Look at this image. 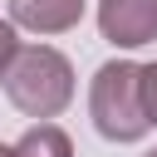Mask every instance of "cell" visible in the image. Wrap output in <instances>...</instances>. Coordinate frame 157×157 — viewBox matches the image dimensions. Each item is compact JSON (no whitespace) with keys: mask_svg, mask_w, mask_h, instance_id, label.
I'll list each match as a JSON object with an SVG mask.
<instances>
[{"mask_svg":"<svg viewBox=\"0 0 157 157\" xmlns=\"http://www.w3.org/2000/svg\"><path fill=\"white\" fill-rule=\"evenodd\" d=\"M5 98L29 113V118H54L69 108L74 98V64L49 49V44H20V54L10 59V69L0 74Z\"/></svg>","mask_w":157,"mask_h":157,"instance_id":"obj_1","label":"cell"},{"mask_svg":"<svg viewBox=\"0 0 157 157\" xmlns=\"http://www.w3.org/2000/svg\"><path fill=\"white\" fill-rule=\"evenodd\" d=\"M88 113H93V128H98L108 142H137V137L152 128V123H147V108H142V64L108 59V64L93 74Z\"/></svg>","mask_w":157,"mask_h":157,"instance_id":"obj_2","label":"cell"},{"mask_svg":"<svg viewBox=\"0 0 157 157\" xmlns=\"http://www.w3.org/2000/svg\"><path fill=\"white\" fill-rule=\"evenodd\" d=\"M98 29L118 49L157 39V0H98Z\"/></svg>","mask_w":157,"mask_h":157,"instance_id":"obj_3","label":"cell"},{"mask_svg":"<svg viewBox=\"0 0 157 157\" xmlns=\"http://www.w3.org/2000/svg\"><path fill=\"white\" fill-rule=\"evenodd\" d=\"M83 20V0H10V25L34 34H64Z\"/></svg>","mask_w":157,"mask_h":157,"instance_id":"obj_4","label":"cell"},{"mask_svg":"<svg viewBox=\"0 0 157 157\" xmlns=\"http://www.w3.org/2000/svg\"><path fill=\"white\" fill-rule=\"evenodd\" d=\"M15 157H74V142H69L64 128L39 123V128H29V132L15 142Z\"/></svg>","mask_w":157,"mask_h":157,"instance_id":"obj_5","label":"cell"},{"mask_svg":"<svg viewBox=\"0 0 157 157\" xmlns=\"http://www.w3.org/2000/svg\"><path fill=\"white\" fill-rule=\"evenodd\" d=\"M142 108H147V123L157 128V64H142Z\"/></svg>","mask_w":157,"mask_h":157,"instance_id":"obj_6","label":"cell"},{"mask_svg":"<svg viewBox=\"0 0 157 157\" xmlns=\"http://www.w3.org/2000/svg\"><path fill=\"white\" fill-rule=\"evenodd\" d=\"M20 54V39H15V25L10 20H0V74L10 69V59Z\"/></svg>","mask_w":157,"mask_h":157,"instance_id":"obj_7","label":"cell"},{"mask_svg":"<svg viewBox=\"0 0 157 157\" xmlns=\"http://www.w3.org/2000/svg\"><path fill=\"white\" fill-rule=\"evenodd\" d=\"M0 157H15V147H0Z\"/></svg>","mask_w":157,"mask_h":157,"instance_id":"obj_8","label":"cell"},{"mask_svg":"<svg viewBox=\"0 0 157 157\" xmlns=\"http://www.w3.org/2000/svg\"><path fill=\"white\" fill-rule=\"evenodd\" d=\"M142 157H157V147H152V152H142Z\"/></svg>","mask_w":157,"mask_h":157,"instance_id":"obj_9","label":"cell"}]
</instances>
